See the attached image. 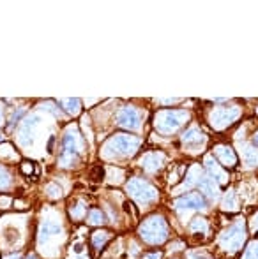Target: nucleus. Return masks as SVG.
<instances>
[{
  "mask_svg": "<svg viewBox=\"0 0 258 259\" xmlns=\"http://www.w3.org/2000/svg\"><path fill=\"white\" fill-rule=\"evenodd\" d=\"M141 140L136 136H129V134H115L104 143L101 155L104 159H124L131 157L138 150Z\"/></svg>",
  "mask_w": 258,
  "mask_h": 259,
  "instance_id": "obj_1",
  "label": "nucleus"
},
{
  "mask_svg": "<svg viewBox=\"0 0 258 259\" xmlns=\"http://www.w3.org/2000/svg\"><path fill=\"white\" fill-rule=\"evenodd\" d=\"M138 233L143 242L151 243V245H159L168 238V224L161 215H152L141 222Z\"/></svg>",
  "mask_w": 258,
  "mask_h": 259,
  "instance_id": "obj_2",
  "label": "nucleus"
},
{
  "mask_svg": "<svg viewBox=\"0 0 258 259\" xmlns=\"http://www.w3.org/2000/svg\"><path fill=\"white\" fill-rule=\"evenodd\" d=\"M190 120V113L179 109H163L154 116V127L161 134H172Z\"/></svg>",
  "mask_w": 258,
  "mask_h": 259,
  "instance_id": "obj_3",
  "label": "nucleus"
},
{
  "mask_svg": "<svg viewBox=\"0 0 258 259\" xmlns=\"http://www.w3.org/2000/svg\"><path fill=\"white\" fill-rule=\"evenodd\" d=\"M126 191L138 205L141 206H149L158 199V191L156 187H152L149 182L141 180V178H131L126 185Z\"/></svg>",
  "mask_w": 258,
  "mask_h": 259,
  "instance_id": "obj_4",
  "label": "nucleus"
},
{
  "mask_svg": "<svg viewBox=\"0 0 258 259\" xmlns=\"http://www.w3.org/2000/svg\"><path fill=\"white\" fill-rule=\"evenodd\" d=\"M241 115V109L239 106H216V108L210 111L209 115V122L214 129L223 131L227 127H230L235 120Z\"/></svg>",
  "mask_w": 258,
  "mask_h": 259,
  "instance_id": "obj_5",
  "label": "nucleus"
},
{
  "mask_svg": "<svg viewBox=\"0 0 258 259\" xmlns=\"http://www.w3.org/2000/svg\"><path fill=\"white\" fill-rule=\"evenodd\" d=\"M62 155H60V164L62 166H72L75 159L78 157V154L82 152L83 148V141H82V136L78 134V131L75 129H69L65 133L64 140H62Z\"/></svg>",
  "mask_w": 258,
  "mask_h": 259,
  "instance_id": "obj_6",
  "label": "nucleus"
},
{
  "mask_svg": "<svg viewBox=\"0 0 258 259\" xmlns=\"http://www.w3.org/2000/svg\"><path fill=\"white\" fill-rule=\"evenodd\" d=\"M246 240V229L244 222H237V224L230 226L223 235L219 236V245L228 252H237L242 247Z\"/></svg>",
  "mask_w": 258,
  "mask_h": 259,
  "instance_id": "obj_7",
  "label": "nucleus"
},
{
  "mask_svg": "<svg viewBox=\"0 0 258 259\" xmlns=\"http://www.w3.org/2000/svg\"><path fill=\"white\" fill-rule=\"evenodd\" d=\"M117 125L122 129L129 131H138L141 127V118L140 113L134 106H124L117 115Z\"/></svg>",
  "mask_w": 258,
  "mask_h": 259,
  "instance_id": "obj_8",
  "label": "nucleus"
},
{
  "mask_svg": "<svg viewBox=\"0 0 258 259\" xmlns=\"http://www.w3.org/2000/svg\"><path fill=\"white\" fill-rule=\"evenodd\" d=\"M39 116L38 115H30L23 120L21 123V129H20V143L21 145H30L32 143V138H34V133H35V127L39 125Z\"/></svg>",
  "mask_w": 258,
  "mask_h": 259,
  "instance_id": "obj_9",
  "label": "nucleus"
},
{
  "mask_svg": "<svg viewBox=\"0 0 258 259\" xmlns=\"http://www.w3.org/2000/svg\"><path fill=\"white\" fill-rule=\"evenodd\" d=\"M180 141H182V145L188 148H198L207 141V136L198 127H190V129L180 136Z\"/></svg>",
  "mask_w": 258,
  "mask_h": 259,
  "instance_id": "obj_10",
  "label": "nucleus"
},
{
  "mask_svg": "<svg viewBox=\"0 0 258 259\" xmlns=\"http://www.w3.org/2000/svg\"><path fill=\"white\" fill-rule=\"evenodd\" d=\"M163 162H165V155L161 152H149L140 159V166L147 173H156L158 169H161Z\"/></svg>",
  "mask_w": 258,
  "mask_h": 259,
  "instance_id": "obj_11",
  "label": "nucleus"
},
{
  "mask_svg": "<svg viewBox=\"0 0 258 259\" xmlns=\"http://www.w3.org/2000/svg\"><path fill=\"white\" fill-rule=\"evenodd\" d=\"M214 155L217 157L221 166L225 167H235V164H237V155H235V152L228 145H217V147H214Z\"/></svg>",
  "mask_w": 258,
  "mask_h": 259,
  "instance_id": "obj_12",
  "label": "nucleus"
},
{
  "mask_svg": "<svg viewBox=\"0 0 258 259\" xmlns=\"http://www.w3.org/2000/svg\"><path fill=\"white\" fill-rule=\"evenodd\" d=\"M177 210H203L205 201L200 194H188L184 198H179L175 201Z\"/></svg>",
  "mask_w": 258,
  "mask_h": 259,
  "instance_id": "obj_13",
  "label": "nucleus"
},
{
  "mask_svg": "<svg viewBox=\"0 0 258 259\" xmlns=\"http://www.w3.org/2000/svg\"><path fill=\"white\" fill-rule=\"evenodd\" d=\"M203 164H205V169L209 171V175H207V177L214 178L217 184H225V182H227L228 175L221 169V164H217V160L214 159L212 155H207L205 160H203Z\"/></svg>",
  "mask_w": 258,
  "mask_h": 259,
  "instance_id": "obj_14",
  "label": "nucleus"
},
{
  "mask_svg": "<svg viewBox=\"0 0 258 259\" xmlns=\"http://www.w3.org/2000/svg\"><path fill=\"white\" fill-rule=\"evenodd\" d=\"M60 235V224L59 222H53V221H43L41 228H39V243L45 245L48 243L53 236Z\"/></svg>",
  "mask_w": 258,
  "mask_h": 259,
  "instance_id": "obj_15",
  "label": "nucleus"
},
{
  "mask_svg": "<svg viewBox=\"0 0 258 259\" xmlns=\"http://www.w3.org/2000/svg\"><path fill=\"white\" fill-rule=\"evenodd\" d=\"M200 191L203 192V194L207 196L209 199H214L217 198V192H219V184H217L214 178L210 177H202V180H200Z\"/></svg>",
  "mask_w": 258,
  "mask_h": 259,
  "instance_id": "obj_16",
  "label": "nucleus"
},
{
  "mask_svg": "<svg viewBox=\"0 0 258 259\" xmlns=\"http://www.w3.org/2000/svg\"><path fill=\"white\" fill-rule=\"evenodd\" d=\"M200 180H202V167H200L198 164H195V166L190 167V171H188V175H186V180H184V184L179 187V191L193 189L195 185L200 184Z\"/></svg>",
  "mask_w": 258,
  "mask_h": 259,
  "instance_id": "obj_17",
  "label": "nucleus"
},
{
  "mask_svg": "<svg viewBox=\"0 0 258 259\" xmlns=\"http://www.w3.org/2000/svg\"><path fill=\"white\" fill-rule=\"evenodd\" d=\"M242 160L248 166H258V148L253 145H242Z\"/></svg>",
  "mask_w": 258,
  "mask_h": 259,
  "instance_id": "obj_18",
  "label": "nucleus"
},
{
  "mask_svg": "<svg viewBox=\"0 0 258 259\" xmlns=\"http://www.w3.org/2000/svg\"><path fill=\"white\" fill-rule=\"evenodd\" d=\"M85 213H87V205L82 201V199H75V201L69 203V215H71L75 221L83 219Z\"/></svg>",
  "mask_w": 258,
  "mask_h": 259,
  "instance_id": "obj_19",
  "label": "nucleus"
},
{
  "mask_svg": "<svg viewBox=\"0 0 258 259\" xmlns=\"http://www.w3.org/2000/svg\"><path fill=\"white\" fill-rule=\"evenodd\" d=\"M110 238H112V233H108V231L92 233V247L96 250H103V247L110 242Z\"/></svg>",
  "mask_w": 258,
  "mask_h": 259,
  "instance_id": "obj_20",
  "label": "nucleus"
},
{
  "mask_svg": "<svg viewBox=\"0 0 258 259\" xmlns=\"http://www.w3.org/2000/svg\"><path fill=\"white\" fill-rule=\"evenodd\" d=\"M60 106L72 116H76L82 111V101L80 99H60Z\"/></svg>",
  "mask_w": 258,
  "mask_h": 259,
  "instance_id": "obj_21",
  "label": "nucleus"
},
{
  "mask_svg": "<svg viewBox=\"0 0 258 259\" xmlns=\"http://www.w3.org/2000/svg\"><path fill=\"white\" fill-rule=\"evenodd\" d=\"M223 208L228 211H234L239 208V201H237V196H235L234 191H228L225 194V199H223Z\"/></svg>",
  "mask_w": 258,
  "mask_h": 259,
  "instance_id": "obj_22",
  "label": "nucleus"
},
{
  "mask_svg": "<svg viewBox=\"0 0 258 259\" xmlns=\"http://www.w3.org/2000/svg\"><path fill=\"white\" fill-rule=\"evenodd\" d=\"M87 222L92 226H101L104 224V215L101 210H90L89 215H87Z\"/></svg>",
  "mask_w": 258,
  "mask_h": 259,
  "instance_id": "obj_23",
  "label": "nucleus"
},
{
  "mask_svg": "<svg viewBox=\"0 0 258 259\" xmlns=\"http://www.w3.org/2000/svg\"><path fill=\"white\" fill-rule=\"evenodd\" d=\"M241 259H258V242H251L248 247H246L244 254H242Z\"/></svg>",
  "mask_w": 258,
  "mask_h": 259,
  "instance_id": "obj_24",
  "label": "nucleus"
},
{
  "mask_svg": "<svg viewBox=\"0 0 258 259\" xmlns=\"http://www.w3.org/2000/svg\"><path fill=\"white\" fill-rule=\"evenodd\" d=\"M9 185H11V175H9V171H7V167L0 166V191L7 189Z\"/></svg>",
  "mask_w": 258,
  "mask_h": 259,
  "instance_id": "obj_25",
  "label": "nucleus"
},
{
  "mask_svg": "<svg viewBox=\"0 0 258 259\" xmlns=\"http://www.w3.org/2000/svg\"><path fill=\"white\" fill-rule=\"evenodd\" d=\"M191 231L205 233L207 231V221L205 219H193V222H191Z\"/></svg>",
  "mask_w": 258,
  "mask_h": 259,
  "instance_id": "obj_26",
  "label": "nucleus"
},
{
  "mask_svg": "<svg viewBox=\"0 0 258 259\" xmlns=\"http://www.w3.org/2000/svg\"><path fill=\"white\" fill-rule=\"evenodd\" d=\"M46 192H48L50 198H60V196H62V189L57 184H50L48 187H46Z\"/></svg>",
  "mask_w": 258,
  "mask_h": 259,
  "instance_id": "obj_27",
  "label": "nucleus"
},
{
  "mask_svg": "<svg viewBox=\"0 0 258 259\" xmlns=\"http://www.w3.org/2000/svg\"><path fill=\"white\" fill-rule=\"evenodd\" d=\"M11 203H13V199H11L9 196H0V208H2V210L9 208Z\"/></svg>",
  "mask_w": 258,
  "mask_h": 259,
  "instance_id": "obj_28",
  "label": "nucleus"
},
{
  "mask_svg": "<svg viewBox=\"0 0 258 259\" xmlns=\"http://www.w3.org/2000/svg\"><path fill=\"white\" fill-rule=\"evenodd\" d=\"M21 171H23L25 175H32V171H34V164L32 162H21Z\"/></svg>",
  "mask_w": 258,
  "mask_h": 259,
  "instance_id": "obj_29",
  "label": "nucleus"
},
{
  "mask_svg": "<svg viewBox=\"0 0 258 259\" xmlns=\"http://www.w3.org/2000/svg\"><path fill=\"white\" fill-rule=\"evenodd\" d=\"M143 259H161V252H151V254H145Z\"/></svg>",
  "mask_w": 258,
  "mask_h": 259,
  "instance_id": "obj_30",
  "label": "nucleus"
},
{
  "mask_svg": "<svg viewBox=\"0 0 258 259\" xmlns=\"http://www.w3.org/2000/svg\"><path fill=\"white\" fill-rule=\"evenodd\" d=\"M21 256H20V252H16V254H9V256H6L4 259H20Z\"/></svg>",
  "mask_w": 258,
  "mask_h": 259,
  "instance_id": "obj_31",
  "label": "nucleus"
},
{
  "mask_svg": "<svg viewBox=\"0 0 258 259\" xmlns=\"http://www.w3.org/2000/svg\"><path fill=\"white\" fill-rule=\"evenodd\" d=\"M253 229H258V213L255 215V219H253Z\"/></svg>",
  "mask_w": 258,
  "mask_h": 259,
  "instance_id": "obj_32",
  "label": "nucleus"
},
{
  "mask_svg": "<svg viewBox=\"0 0 258 259\" xmlns=\"http://www.w3.org/2000/svg\"><path fill=\"white\" fill-rule=\"evenodd\" d=\"M25 259H38V256H35V254H28V256L25 257Z\"/></svg>",
  "mask_w": 258,
  "mask_h": 259,
  "instance_id": "obj_33",
  "label": "nucleus"
},
{
  "mask_svg": "<svg viewBox=\"0 0 258 259\" xmlns=\"http://www.w3.org/2000/svg\"><path fill=\"white\" fill-rule=\"evenodd\" d=\"M2 115H4V108L0 106V123H2Z\"/></svg>",
  "mask_w": 258,
  "mask_h": 259,
  "instance_id": "obj_34",
  "label": "nucleus"
},
{
  "mask_svg": "<svg viewBox=\"0 0 258 259\" xmlns=\"http://www.w3.org/2000/svg\"><path fill=\"white\" fill-rule=\"evenodd\" d=\"M253 141H255V145H258V133L255 134V136H253Z\"/></svg>",
  "mask_w": 258,
  "mask_h": 259,
  "instance_id": "obj_35",
  "label": "nucleus"
},
{
  "mask_svg": "<svg viewBox=\"0 0 258 259\" xmlns=\"http://www.w3.org/2000/svg\"><path fill=\"white\" fill-rule=\"evenodd\" d=\"M75 259H87V256H78V257H75Z\"/></svg>",
  "mask_w": 258,
  "mask_h": 259,
  "instance_id": "obj_36",
  "label": "nucleus"
}]
</instances>
